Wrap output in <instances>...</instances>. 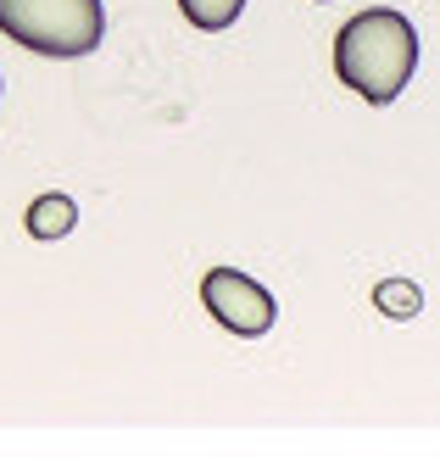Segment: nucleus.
I'll use <instances>...</instances> for the list:
<instances>
[{
    "instance_id": "5",
    "label": "nucleus",
    "mask_w": 440,
    "mask_h": 462,
    "mask_svg": "<svg viewBox=\"0 0 440 462\" xmlns=\"http://www.w3.org/2000/svg\"><path fill=\"white\" fill-rule=\"evenodd\" d=\"M179 12L190 28H201V34H223L229 23H240L246 0H179Z\"/></svg>"
},
{
    "instance_id": "6",
    "label": "nucleus",
    "mask_w": 440,
    "mask_h": 462,
    "mask_svg": "<svg viewBox=\"0 0 440 462\" xmlns=\"http://www.w3.org/2000/svg\"><path fill=\"white\" fill-rule=\"evenodd\" d=\"M374 307H379L385 318H418V307H424V290H418L413 279H385V284L374 290Z\"/></svg>"
},
{
    "instance_id": "3",
    "label": "nucleus",
    "mask_w": 440,
    "mask_h": 462,
    "mask_svg": "<svg viewBox=\"0 0 440 462\" xmlns=\"http://www.w3.org/2000/svg\"><path fill=\"white\" fill-rule=\"evenodd\" d=\"M201 301H207V312L229 328V335H240V340L267 335L274 318H279L274 295H267L251 273H240V268H212L207 279H201Z\"/></svg>"
},
{
    "instance_id": "7",
    "label": "nucleus",
    "mask_w": 440,
    "mask_h": 462,
    "mask_svg": "<svg viewBox=\"0 0 440 462\" xmlns=\"http://www.w3.org/2000/svg\"><path fill=\"white\" fill-rule=\"evenodd\" d=\"M0 95H6V84H0Z\"/></svg>"
},
{
    "instance_id": "2",
    "label": "nucleus",
    "mask_w": 440,
    "mask_h": 462,
    "mask_svg": "<svg viewBox=\"0 0 440 462\" xmlns=\"http://www.w3.org/2000/svg\"><path fill=\"white\" fill-rule=\"evenodd\" d=\"M0 34L33 56L79 61L107 34V6L100 0H0Z\"/></svg>"
},
{
    "instance_id": "4",
    "label": "nucleus",
    "mask_w": 440,
    "mask_h": 462,
    "mask_svg": "<svg viewBox=\"0 0 440 462\" xmlns=\"http://www.w3.org/2000/svg\"><path fill=\"white\" fill-rule=\"evenodd\" d=\"M73 223H79V201L73 195H40V201H28V235L33 240H61V235H73Z\"/></svg>"
},
{
    "instance_id": "1",
    "label": "nucleus",
    "mask_w": 440,
    "mask_h": 462,
    "mask_svg": "<svg viewBox=\"0 0 440 462\" xmlns=\"http://www.w3.org/2000/svg\"><path fill=\"white\" fill-rule=\"evenodd\" d=\"M413 68H418V34L390 6H368V12L346 17L341 34H334V73L368 106H390L407 89Z\"/></svg>"
}]
</instances>
